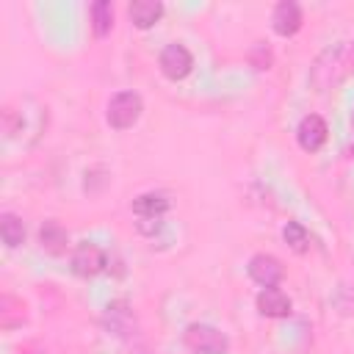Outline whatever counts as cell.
I'll return each instance as SVG.
<instances>
[{
	"instance_id": "obj_1",
	"label": "cell",
	"mask_w": 354,
	"mask_h": 354,
	"mask_svg": "<svg viewBox=\"0 0 354 354\" xmlns=\"http://www.w3.org/2000/svg\"><path fill=\"white\" fill-rule=\"evenodd\" d=\"M183 343L191 354H227L230 348L227 335L210 324H191L183 332Z\"/></svg>"
},
{
	"instance_id": "obj_2",
	"label": "cell",
	"mask_w": 354,
	"mask_h": 354,
	"mask_svg": "<svg viewBox=\"0 0 354 354\" xmlns=\"http://www.w3.org/2000/svg\"><path fill=\"white\" fill-rule=\"evenodd\" d=\"M141 111H144V102L136 91H119L111 97L105 119L113 130H127L141 119Z\"/></svg>"
},
{
	"instance_id": "obj_3",
	"label": "cell",
	"mask_w": 354,
	"mask_h": 354,
	"mask_svg": "<svg viewBox=\"0 0 354 354\" xmlns=\"http://www.w3.org/2000/svg\"><path fill=\"white\" fill-rule=\"evenodd\" d=\"M158 66H160V72L169 77V80H183L191 69H194V58H191V53H188V47L185 44H166L163 50H160V58H158Z\"/></svg>"
},
{
	"instance_id": "obj_4",
	"label": "cell",
	"mask_w": 354,
	"mask_h": 354,
	"mask_svg": "<svg viewBox=\"0 0 354 354\" xmlns=\"http://www.w3.org/2000/svg\"><path fill=\"white\" fill-rule=\"evenodd\" d=\"M108 260H105V252L97 246V243H80L75 252H72V271L83 279L88 277H97L100 271H105Z\"/></svg>"
},
{
	"instance_id": "obj_5",
	"label": "cell",
	"mask_w": 354,
	"mask_h": 354,
	"mask_svg": "<svg viewBox=\"0 0 354 354\" xmlns=\"http://www.w3.org/2000/svg\"><path fill=\"white\" fill-rule=\"evenodd\" d=\"M249 277L263 288H277L282 282V277H285V268L274 254L260 252V254H254L249 260Z\"/></svg>"
},
{
	"instance_id": "obj_6",
	"label": "cell",
	"mask_w": 354,
	"mask_h": 354,
	"mask_svg": "<svg viewBox=\"0 0 354 354\" xmlns=\"http://www.w3.org/2000/svg\"><path fill=\"white\" fill-rule=\"evenodd\" d=\"M326 122L318 116V113H310V116H304L301 122H299V127H296V141H299V147L304 149V152H315V149H321L324 147V141H326Z\"/></svg>"
},
{
	"instance_id": "obj_7",
	"label": "cell",
	"mask_w": 354,
	"mask_h": 354,
	"mask_svg": "<svg viewBox=\"0 0 354 354\" xmlns=\"http://www.w3.org/2000/svg\"><path fill=\"white\" fill-rule=\"evenodd\" d=\"M271 28H274L277 36H285V39L296 36L299 28H301V8H299V3H293V0L277 3L274 14H271Z\"/></svg>"
},
{
	"instance_id": "obj_8",
	"label": "cell",
	"mask_w": 354,
	"mask_h": 354,
	"mask_svg": "<svg viewBox=\"0 0 354 354\" xmlns=\"http://www.w3.org/2000/svg\"><path fill=\"white\" fill-rule=\"evenodd\" d=\"M293 301L279 290V288H263L257 293V310L266 318H288Z\"/></svg>"
},
{
	"instance_id": "obj_9",
	"label": "cell",
	"mask_w": 354,
	"mask_h": 354,
	"mask_svg": "<svg viewBox=\"0 0 354 354\" xmlns=\"http://www.w3.org/2000/svg\"><path fill=\"white\" fill-rule=\"evenodd\" d=\"M166 210H169V199L163 194H141L133 199V213L141 221H160Z\"/></svg>"
},
{
	"instance_id": "obj_10",
	"label": "cell",
	"mask_w": 354,
	"mask_h": 354,
	"mask_svg": "<svg viewBox=\"0 0 354 354\" xmlns=\"http://www.w3.org/2000/svg\"><path fill=\"white\" fill-rule=\"evenodd\" d=\"M127 14H130L136 28L147 30L163 17V3H158V0H136V3L127 6Z\"/></svg>"
},
{
	"instance_id": "obj_11",
	"label": "cell",
	"mask_w": 354,
	"mask_h": 354,
	"mask_svg": "<svg viewBox=\"0 0 354 354\" xmlns=\"http://www.w3.org/2000/svg\"><path fill=\"white\" fill-rule=\"evenodd\" d=\"M39 243H41V249L47 254H64L66 243H69V235L58 221H44L39 227Z\"/></svg>"
},
{
	"instance_id": "obj_12",
	"label": "cell",
	"mask_w": 354,
	"mask_h": 354,
	"mask_svg": "<svg viewBox=\"0 0 354 354\" xmlns=\"http://www.w3.org/2000/svg\"><path fill=\"white\" fill-rule=\"evenodd\" d=\"M0 235H3V243H6L8 249H17V246L25 241L22 218L14 216V213H3V216H0Z\"/></svg>"
},
{
	"instance_id": "obj_13",
	"label": "cell",
	"mask_w": 354,
	"mask_h": 354,
	"mask_svg": "<svg viewBox=\"0 0 354 354\" xmlns=\"http://www.w3.org/2000/svg\"><path fill=\"white\" fill-rule=\"evenodd\" d=\"M113 25V6L108 0H97L91 3V28L97 36H105Z\"/></svg>"
},
{
	"instance_id": "obj_14",
	"label": "cell",
	"mask_w": 354,
	"mask_h": 354,
	"mask_svg": "<svg viewBox=\"0 0 354 354\" xmlns=\"http://www.w3.org/2000/svg\"><path fill=\"white\" fill-rule=\"evenodd\" d=\"M282 238H285V243H288L296 254H304V252L310 249V235H307V230H304L299 221H288L285 230H282Z\"/></svg>"
},
{
	"instance_id": "obj_15",
	"label": "cell",
	"mask_w": 354,
	"mask_h": 354,
	"mask_svg": "<svg viewBox=\"0 0 354 354\" xmlns=\"http://www.w3.org/2000/svg\"><path fill=\"white\" fill-rule=\"evenodd\" d=\"M19 354H44V351H36V348H25V351H19Z\"/></svg>"
},
{
	"instance_id": "obj_16",
	"label": "cell",
	"mask_w": 354,
	"mask_h": 354,
	"mask_svg": "<svg viewBox=\"0 0 354 354\" xmlns=\"http://www.w3.org/2000/svg\"><path fill=\"white\" fill-rule=\"evenodd\" d=\"M351 152H354V147H351Z\"/></svg>"
}]
</instances>
